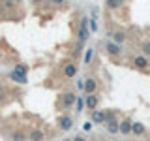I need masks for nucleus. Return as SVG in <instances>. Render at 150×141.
<instances>
[{
	"label": "nucleus",
	"instance_id": "nucleus-18",
	"mask_svg": "<svg viewBox=\"0 0 150 141\" xmlns=\"http://www.w3.org/2000/svg\"><path fill=\"white\" fill-rule=\"evenodd\" d=\"M11 139H13V141H26V139H28V134H25V132H21V130H17V132H13Z\"/></svg>",
	"mask_w": 150,
	"mask_h": 141
},
{
	"label": "nucleus",
	"instance_id": "nucleus-20",
	"mask_svg": "<svg viewBox=\"0 0 150 141\" xmlns=\"http://www.w3.org/2000/svg\"><path fill=\"white\" fill-rule=\"evenodd\" d=\"M84 107H86V105H84V98H83V96H79V98H77V103H75V109L81 113Z\"/></svg>",
	"mask_w": 150,
	"mask_h": 141
},
{
	"label": "nucleus",
	"instance_id": "nucleus-29",
	"mask_svg": "<svg viewBox=\"0 0 150 141\" xmlns=\"http://www.w3.org/2000/svg\"><path fill=\"white\" fill-rule=\"evenodd\" d=\"M64 141H73V139H64Z\"/></svg>",
	"mask_w": 150,
	"mask_h": 141
},
{
	"label": "nucleus",
	"instance_id": "nucleus-10",
	"mask_svg": "<svg viewBox=\"0 0 150 141\" xmlns=\"http://www.w3.org/2000/svg\"><path fill=\"white\" fill-rule=\"evenodd\" d=\"M111 40L115 41V43H118V45H122L124 41H128V32L124 30V28H118V30H115V32H111Z\"/></svg>",
	"mask_w": 150,
	"mask_h": 141
},
{
	"label": "nucleus",
	"instance_id": "nucleus-8",
	"mask_svg": "<svg viewBox=\"0 0 150 141\" xmlns=\"http://www.w3.org/2000/svg\"><path fill=\"white\" fill-rule=\"evenodd\" d=\"M100 96L98 94H88V96H84V105H86V109L88 111H96L98 107H100Z\"/></svg>",
	"mask_w": 150,
	"mask_h": 141
},
{
	"label": "nucleus",
	"instance_id": "nucleus-11",
	"mask_svg": "<svg viewBox=\"0 0 150 141\" xmlns=\"http://www.w3.org/2000/svg\"><path fill=\"white\" fill-rule=\"evenodd\" d=\"M131 126H133V120H131V117H124V120H120L118 132H120L122 135H131Z\"/></svg>",
	"mask_w": 150,
	"mask_h": 141
},
{
	"label": "nucleus",
	"instance_id": "nucleus-6",
	"mask_svg": "<svg viewBox=\"0 0 150 141\" xmlns=\"http://www.w3.org/2000/svg\"><path fill=\"white\" fill-rule=\"evenodd\" d=\"M56 126H58V130H62V132L71 130L73 128V117L68 115V113H62V115L56 119Z\"/></svg>",
	"mask_w": 150,
	"mask_h": 141
},
{
	"label": "nucleus",
	"instance_id": "nucleus-26",
	"mask_svg": "<svg viewBox=\"0 0 150 141\" xmlns=\"http://www.w3.org/2000/svg\"><path fill=\"white\" fill-rule=\"evenodd\" d=\"M83 128H84V132H90V130H92V122H84Z\"/></svg>",
	"mask_w": 150,
	"mask_h": 141
},
{
	"label": "nucleus",
	"instance_id": "nucleus-13",
	"mask_svg": "<svg viewBox=\"0 0 150 141\" xmlns=\"http://www.w3.org/2000/svg\"><path fill=\"white\" fill-rule=\"evenodd\" d=\"M144 134H146V126H144L143 122H133V126H131V135L143 137Z\"/></svg>",
	"mask_w": 150,
	"mask_h": 141
},
{
	"label": "nucleus",
	"instance_id": "nucleus-1",
	"mask_svg": "<svg viewBox=\"0 0 150 141\" xmlns=\"http://www.w3.org/2000/svg\"><path fill=\"white\" fill-rule=\"evenodd\" d=\"M101 47H103V51H105V55L111 56V58H120L122 56V45L115 43L112 40H103Z\"/></svg>",
	"mask_w": 150,
	"mask_h": 141
},
{
	"label": "nucleus",
	"instance_id": "nucleus-27",
	"mask_svg": "<svg viewBox=\"0 0 150 141\" xmlns=\"http://www.w3.org/2000/svg\"><path fill=\"white\" fill-rule=\"evenodd\" d=\"M73 141H86V137H84V135H75V137H73Z\"/></svg>",
	"mask_w": 150,
	"mask_h": 141
},
{
	"label": "nucleus",
	"instance_id": "nucleus-22",
	"mask_svg": "<svg viewBox=\"0 0 150 141\" xmlns=\"http://www.w3.org/2000/svg\"><path fill=\"white\" fill-rule=\"evenodd\" d=\"M88 26H90V30H92V32H96V30H98V25H96V21H94V17L90 19V21H88Z\"/></svg>",
	"mask_w": 150,
	"mask_h": 141
},
{
	"label": "nucleus",
	"instance_id": "nucleus-4",
	"mask_svg": "<svg viewBox=\"0 0 150 141\" xmlns=\"http://www.w3.org/2000/svg\"><path fill=\"white\" fill-rule=\"evenodd\" d=\"M62 77L64 79H73L75 75L79 73V66L73 62V60H66V62L62 64Z\"/></svg>",
	"mask_w": 150,
	"mask_h": 141
},
{
	"label": "nucleus",
	"instance_id": "nucleus-12",
	"mask_svg": "<svg viewBox=\"0 0 150 141\" xmlns=\"http://www.w3.org/2000/svg\"><path fill=\"white\" fill-rule=\"evenodd\" d=\"M118 126H120V120H116V117H115V119L105 120V130H107V134H111V135L120 134V132H118Z\"/></svg>",
	"mask_w": 150,
	"mask_h": 141
},
{
	"label": "nucleus",
	"instance_id": "nucleus-19",
	"mask_svg": "<svg viewBox=\"0 0 150 141\" xmlns=\"http://www.w3.org/2000/svg\"><path fill=\"white\" fill-rule=\"evenodd\" d=\"M92 58H94V47H88L86 53H84V64H92Z\"/></svg>",
	"mask_w": 150,
	"mask_h": 141
},
{
	"label": "nucleus",
	"instance_id": "nucleus-15",
	"mask_svg": "<svg viewBox=\"0 0 150 141\" xmlns=\"http://www.w3.org/2000/svg\"><path fill=\"white\" fill-rule=\"evenodd\" d=\"M139 51H141V55L150 56V38H146V40H143L139 43Z\"/></svg>",
	"mask_w": 150,
	"mask_h": 141
},
{
	"label": "nucleus",
	"instance_id": "nucleus-28",
	"mask_svg": "<svg viewBox=\"0 0 150 141\" xmlns=\"http://www.w3.org/2000/svg\"><path fill=\"white\" fill-rule=\"evenodd\" d=\"M13 2H15V4H21V2H23V0H13Z\"/></svg>",
	"mask_w": 150,
	"mask_h": 141
},
{
	"label": "nucleus",
	"instance_id": "nucleus-17",
	"mask_svg": "<svg viewBox=\"0 0 150 141\" xmlns=\"http://www.w3.org/2000/svg\"><path fill=\"white\" fill-rule=\"evenodd\" d=\"M13 73H17V75H23V77H26V73H28V66H26V64H17L15 68H13Z\"/></svg>",
	"mask_w": 150,
	"mask_h": 141
},
{
	"label": "nucleus",
	"instance_id": "nucleus-9",
	"mask_svg": "<svg viewBox=\"0 0 150 141\" xmlns=\"http://www.w3.org/2000/svg\"><path fill=\"white\" fill-rule=\"evenodd\" d=\"M100 88V83H98L96 77H86L84 79V94H96V90Z\"/></svg>",
	"mask_w": 150,
	"mask_h": 141
},
{
	"label": "nucleus",
	"instance_id": "nucleus-7",
	"mask_svg": "<svg viewBox=\"0 0 150 141\" xmlns=\"http://www.w3.org/2000/svg\"><path fill=\"white\" fill-rule=\"evenodd\" d=\"M107 117H109V109H107V111L96 109V111L90 113V122H92V124H105Z\"/></svg>",
	"mask_w": 150,
	"mask_h": 141
},
{
	"label": "nucleus",
	"instance_id": "nucleus-24",
	"mask_svg": "<svg viewBox=\"0 0 150 141\" xmlns=\"http://www.w3.org/2000/svg\"><path fill=\"white\" fill-rule=\"evenodd\" d=\"M75 87H77L79 90H84V81H83V79H79V81H77V85H75Z\"/></svg>",
	"mask_w": 150,
	"mask_h": 141
},
{
	"label": "nucleus",
	"instance_id": "nucleus-5",
	"mask_svg": "<svg viewBox=\"0 0 150 141\" xmlns=\"http://www.w3.org/2000/svg\"><path fill=\"white\" fill-rule=\"evenodd\" d=\"M88 17H83L81 19V25H79V34H77V41H83L86 43V40L90 38V26H88Z\"/></svg>",
	"mask_w": 150,
	"mask_h": 141
},
{
	"label": "nucleus",
	"instance_id": "nucleus-16",
	"mask_svg": "<svg viewBox=\"0 0 150 141\" xmlns=\"http://www.w3.org/2000/svg\"><path fill=\"white\" fill-rule=\"evenodd\" d=\"M126 4V0H105V6L109 9H120Z\"/></svg>",
	"mask_w": 150,
	"mask_h": 141
},
{
	"label": "nucleus",
	"instance_id": "nucleus-3",
	"mask_svg": "<svg viewBox=\"0 0 150 141\" xmlns=\"http://www.w3.org/2000/svg\"><path fill=\"white\" fill-rule=\"evenodd\" d=\"M60 103H62V107L66 111L71 109V107H75V103H77V94L73 90H64L62 96H60Z\"/></svg>",
	"mask_w": 150,
	"mask_h": 141
},
{
	"label": "nucleus",
	"instance_id": "nucleus-2",
	"mask_svg": "<svg viewBox=\"0 0 150 141\" xmlns=\"http://www.w3.org/2000/svg\"><path fill=\"white\" fill-rule=\"evenodd\" d=\"M129 66L133 70H137V72H146L150 68V60H148V56H144V55H133L131 60H129Z\"/></svg>",
	"mask_w": 150,
	"mask_h": 141
},
{
	"label": "nucleus",
	"instance_id": "nucleus-21",
	"mask_svg": "<svg viewBox=\"0 0 150 141\" xmlns=\"http://www.w3.org/2000/svg\"><path fill=\"white\" fill-rule=\"evenodd\" d=\"M9 77L13 79V81H17V83H26V77H23V75H17V73H11Z\"/></svg>",
	"mask_w": 150,
	"mask_h": 141
},
{
	"label": "nucleus",
	"instance_id": "nucleus-23",
	"mask_svg": "<svg viewBox=\"0 0 150 141\" xmlns=\"http://www.w3.org/2000/svg\"><path fill=\"white\" fill-rule=\"evenodd\" d=\"M45 2H51L54 6H62V4H66V0H45Z\"/></svg>",
	"mask_w": 150,
	"mask_h": 141
},
{
	"label": "nucleus",
	"instance_id": "nucleus-14",
	"mask_svg": "<svg viewBox=\"0 0 150 141\" xmlns=\"http://www.w3.org/2000/svg\"><path fill=\"white\" fill-rule=\"evenodd\" d=\"M45 139V132H41L40 128H32L28 132V141H43Z\"/></svg>",
	"mask_w": 150,
	"mask_h": 141
},
{
	"label": "nucleus",
	"instance_id": "nucleus-25",
	"mask_svg": "<svg viewBox=\"0 0 150 141\" xmlns=\"http://www.w3.org/2000/svg\"><path fill=\"white\" fill-rule=\"evenodd\" d=\"M43 2H45V0H30V4H32V6H41Z\"/></svg>",
	"mask_w": 150,
	"mask_h": 141
}]
</instances>
